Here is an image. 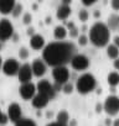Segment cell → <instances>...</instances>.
Returning a JSON list of instances; mask_svg holds the SVG:
<instances>
[{"instance_id":"cell-14","label":"cell","mask_w":119,"mask_h":126,"mask_svg":"<svg viewBox=\"0 0 119 126\" xmlns=\"http://www.w3.org/2000/svg\"><path fill=\"white\" fill-rule=\"evenodd\" d=\"M30 46L35 51H40V49L43 51V48L46 47L45 46V38H43V36H41L39 33H36L35 36H32L30 38Z\"/></svg>"},{"instance_id":"cell-21","label":"cell","mask_w":119,"mask_h":126,"mask_svg":"<svg viewBox=\"0 0 119 126\" xmlns=\"http://www.w3.org/2000/svg\"><path fill=\"white\" fill-rule=\"evenodd\" d=\"M107 56L110 58V59H117L119 58V48L115 47L114 45H108L107 46Z\"/></svg>"},{"instance_id":"cell-27","label":"cell","mask_w":119,"mask_h":126,"mask_svg":"<svg viewBox=\"0 0 119 126\" xmlns=\"http://www.w3.org/2000/svg\"><path fill=\"white\" fill-rule=\"evenodd\" d=\"M73 89H75L73 84H72L71 82H68V83L63 84V89H62V92H63L65 94H72V93H73Z\"/></svg>"},{"instance_id":"cell-13","label":"cell","mask_w":119,"mask_h":126,"mask_svg":"<svg viewBox=\"0 0 119 126\" xmlns=\"http://www.w3.org/2000/svg\"><path fill=\"white\" fill-rule=\"evenodd\" d=\"M31 68H32V73L35 77L40 78L42 77L45 73H46V68H47V64H46V62L41 58H35L34 62H32V64H31Z\"/></svg>"},{"instance_id":"cell-28","label":"cell","mask_w":119,"mask_h":126,"mask_svg":"<svg viewBox=\"0 0 119 126\" xmlns=\"http://www.w3.org/2000/svg\"><path fill=\"white\" fill-rule=\"evenodd\" d=\"M77 40H78V45H79V46H86V45L89 42V37H88L87 35H83V33L79 35V37H78Z\"/></svg>"},{"instance_id":"cell-46","label":"cell","mask_w":119,"mask_h":126,"mask_svg":"<svg viewBox=\"0 0 119 126\" xmlns=\"http://www.w3.org/2000/svg\"><path fill=\"white\" fill-rule=\"evenodd\" d=\"M1 114H3V112H1V110H0V116H1Z\"/></svg>"},{"instance_id":"cell-47","label":"cell","mask_w":119,"mask_h":126,"mask_svg":"<svg viewBox=\"0 0 119 126\" xmlns=\"http://www.w3.org/2000/svg\"><path fill=\"white\" fill-rule=\"evenodd\" d=\"M0 48H1V45H0Z\"/></svg>"},{"instance_id":"cell-6","label":"cell","mask_w":119,"mask_h":126,"mask_svg":"<svg viewBox=\"0 0 119 126\" xmlns=\"http://www.w3.org/2000/svg\"><path fill=\"white\" fill-rule=\"evenodd\" d=\"M52 77L56 83L66 84V83H68V79H70V71L66 66L55 67L52 69Z\"/></svg>"},{"instance_id":"cell-29","label":"cell","mask_w":119,"mask_h":126,"mask_svg":"<svg viewBox=\"0 0 119 126\" xmlns=\"http://www.w3.org/2000/svg\"><path fill=\"white\" fill-rule=\"evenodd\" d=\"M22 22L25 25H30L32 22V15H31V13H25L22 15Z\"/></svg>"},{"instance_id":"cell-16","label":"cell","mask_w":119,"mask_h":126,"mask_svg":"<svg viewBox=\"0 0 119 126\" xmlns=\"http://www.w3.org/2000/svg\"><path fill=\"white\" fill-rule=\"evenodd\" d=\"M15 5L16 3L14 0H0V14H3V15L11 14Z\"/></svg>"},{"instance_id":"cell-17","label":"cell","mask_w":119,"mask_h":126,"mask_svg":"<svg viewBox=\"0 0 119 126\" xmlns=\"http://www.w3.org/2000/svg\"><path fill=\"white\" fill-rule=\"evenodd\" d=\"M71 14H72V9H71V6L61 4V5H60V6L57 8L56 17H57L58 20H66Z\"/></svg>"},{"instance_id":"cell-3","label":"cell","mask_w":119,"mask_h":126,"mask_svg":"<svg viewBox=\"0 0 119 126\" xmlns=\"http://www.w3.org/2000/svg\"><path fill=\"white\" fill-rule=\"evenodd\" d=\"M97 87V79L93 74L91 73H84L81 77H78L77 82H76V90L82 94L86 95L91 92H93Z\"/></svg>"},{"instance_id":"cell-8","label":"cell","mask_w":119,"mask_h":126,"mask_svg":"<svg viewBox=\"0 0 119 126\" xmlns=\"http://www.w3.org/2000/svg\"><path fill=\"white\" fill-rule=\"evenodd\" d=\"M36 89H37V93L39 94H42L45 96H47L50 100L55 98L56 95V92L53 89V84H51L48 80L46 79H42V80H39V83L36 84Z\"/></svg>"},{"instance_id":"cell-18","label":"cell","mask_w":119,"mask_h":126,"mask_svg":"<svg viewBox=\"0 0 119 126\" xmlns=\"http://www.w3.org/2000/svg\"><path fill=\"white\" fill-rule=\"evenodd\" d=\"M67 35H68V30L63 25H57L53 30V37L57 41H63L67 37Z\"/></svg>"},{"instance_id":"cell-43","label":"cell","mask_w":119,"mask_h":126,"mask_svg":"<svg viewBox=\"0 0 119 126\" xmlns=\"http://www.w3.org/2000/svg\"><path fill=\"white\" fill-rule=\"evenodd\" d=\"M112 126H119V119H115L112 124Z\"/></svg>"},{"instance_id":"cell-40","label":"cell","mask_w":119,"mask_h":126,"mask_svg":"<svg viewBox=\"0 0 119 126\" xmlns=\"http://www.w3.org/2000/svg\"><path fill=\"white\" fill-rule=\"evenodd\" d=\"M71 0H62V4L63 5H68V6H71Z\"/></svg>"},{"instance_id":"cell-37","label":"cell","mask_w":119,"mask_h":126,"mask_svg":"<svg viewBox=\"0 0 119 126\" xmlns=\"http://www.w3.org/2000/svg\"><path fill=\"white\" fill-rule=\"evenodd\" d=\"M113 45L119 48V36H115V37L113 38Z\"/></svg>"},{"instance_id":"cell-42","label":"cell","mask_w":119,"mask_h":126,"mask_svg":"<svg viewBox=\"0 0 119 126\" xmlns=\"http://www.w3.org/2000/svg\"><path fill=\"white\" fill-rule=\"evenodd\" d=\"M93 15H94V17H96V19H98V17L100 16V13H99V10H94Z\"/></svg>"},{"instance_id":"cell-5","label":"cell","mask_w":119,"mask_h":126,"mask_svg":"<svg viewBox=\"0 0 119 126\" xmlns=\"http://www.w3.org/2000/svg\"><path fill=\"white\" fill-rule=\"evenodd\" d=\"M70 63H71V67L75 71H78V72L86 71L89 67V59H88V57L84 56V54H81V53L75 54Z\"/></svg>"},{"instance_id":"cell-38","label":"cell","mask_w":119,"mask_h":126,"mask_svg":"<svg viewBox=\"0 0 119 126\" xmlns=\"http://www.w3.org/2000/svg\"><path fill=\"white\" fill-rule=\"evenodd\" d=\"M113 66H114V68H115L117 71H119V58H117V59L114 61V63H113Z\"/></svg>"},{"instance_id":"cell-4","label":"cell","mask_w":119,"mask_h":126,"mask_svg":"<svg viewBox=\"0 0 119 126\" xmlns=\"http://www.w3.org/2000/svg\"><path fill=\"white\" fill-rule=\"evenodd\" d=\"M103 109L109 116H115L119 112V98L117 95L107 96L104 105H103Z\"/></svg>"},{"instance_id":"cell-36","label":"cell","mask_w":119,"mask_h":126,"mask_svg":"<svg viewBox=\"0 0 119 126\" xmlns=\"http://www.w3.org/2000/svg\"><path fill=\"white\" fill-rule=\"evenodd\" d=\"M75 27H76V25H75V22H73V21H67V22H66V29H67L68 31L73 30Z\"/></svg>"},{"instance_id":"cell-11","label":"cell","mask_w":119,"mask_h":126,"mask_svg":"<svg viewBox=\"0 0 119 126\" xmlns=\"http://www.w3.org/2000/svg\"><path fill=\"white\" fill-rule=\"evenodd\" d=\"M34 77V73H32V68H31V64L29 63H25L20 67V71L18 73V78H19V82L21 84H25V83H30L31 79Z\"/></svg>"},{"instance_id":"cell-35","label":"cell","mask_w":119,"mask_h":126,"mask_svg":"<svg viewBox=\"0 0 119 126\" xmlns=\"http://www.w3.org/2000/svg\"><path fill=\"white\" fill-rule=\"evenodd\" d=\"M26 33H27V36H30V37H32V36H35V35H36V33H35V29H34L32 26H29V27H27Z\"/></svg>"},{"instance_id":"cell-25","label":"cell","mask_w":119,"mask_h":126,"mask_svg":"<svg viewBox=\"0 0 119 126\" xmlns=\"http://www.w3.org/2000/svg\"><path fill=\"white\" fill-rule=\"evenodd\" d=\"M29 56H30V51H29L26 47H21V48L19 49V57H20V59L25 61V59L29 58Z\"/></svg>"},{"instance_id":"cell-33","label":"cell","mask_w":119,"mask_h":126,"mask_svg":"<svg viewBox=\"0 0 119 126\" xmlns=\"http://www.w3.org/2000/svg\"><path fill=\"white\" fill-rule=\"evenodd\" d=\"M83 6H92L96 4V0H82Z\"/></svg>"},{"instance_id":"cell-7","label":"cell","mask_w":119,"mask_h":126,"mask_svg":"<svg viewBox=\"0 0 119 126\" xmlns=\"http://www.w3.org/2000/svg\"><path fill=\"white\" fill-rule=\"evenodd\" d=\"M14 35V26L9 19L0 20V41H8Z\"/></svg>"},{"instance_id":"cell-2","label":"cell","mask_w":119,"mask_h":126,"mask_svg":"<svg viewBox=\"0 0 119 126\" xmlns=\"http://www.w3.org/2000/svg\"><path fill=\"white\" fill-rule=\"evenodd\" d=\"M88 37L91 43L94 45L96 47H105L108 46L110 38V30L108 29L107 24L98 21L89 29Z\"/></svg>"},{"instance_id":"cell-9","label":"cell","mask_w":119,"mask_h":126,"mask_svg":"<svg viewBox=\"0 0 119 126\" xmlns=\"http://www.w3.org/2000/svg\"><path fill=\"white\" fill-rule=\"evenodd\" d=\"M20 64L19 62L15 58H8L6 61H4V64H3V73L5 76L13 77V76H18L19 71H20Z\"/></svg>"},{"instance_id":"cell-41","label":"cell","mask_w":119,"mask_h":126,"mask_svg":"<svg viewBox=\"0 0 119 126\" xmlns=\"http://www.w3.org/2000/svg\"><path fill=\"white\" fill-rule=\"evenodd\" d=\"M47 126H65V125H61V124H58V122L56 121V122H51V124H48Z\"/></svg>"},{"instance_id":"cell-10","label":"cell","mask_w":119,"mask_h":126,"mask_svg":"<svg viewBox=\"0 0 119 126\" xmlns=\"http://www.w3.org/2000/svg\"><path fill=\"white\" fill-rule=\"evenodd\" d=\"M37 89H36V85L34 83H25V84H21L20 88H19V94L20 96L24 99V100H32L34 96L37 94L36 93Z\"/></svg>"},{"instance_id":"cell-24","label":"cell","mask_w":119,"mask_h":126,"mask_svg":"<svg viewBox=\"0 0 119 126\" xmlns=\"http://www.w3.org/2000/svg\"><path fill=\"white\" fill-rule=\"evenodd\" d=\"M78 19L82 21V22H86L88 19H89V13L87 11V9H81L78 11Z\"/></svg>"},{"instance_id":"cell-20","label":"cell","mask_w":119,"mask_h":126,"mask_svg":"<svg viewBox=\"0 0 119 126\" xmlns=\"http://www.w3.org/2000/svg\"><path fill=\"white\" fill-rule=\"evenodd\" d=\"M56 120H57L58 124L67 126V124L70 121V115H68V112L66 110H61V111H58V114L56 116Z\"/></svg>"},{"instance_id":"cell-15","label":"cell","mask_w":119,"mask_h":126,"mask_svg":"<svg viewBox=\"0 0 119 126\" xmlns=\"http://www.w3.org/2000/svg\"><path fill=\"white\" fill-rule=\"evenodd\" d=\"M48 101H50V99H48L47 96H45V95H42V94H39V93H37V94L34 96V99L31 100L32 106L36 108V109H43V108H46L47 104H48Z\"/></svg>"},{"instance_id":"cell-1","label":"cell","mask_w":119,"mask_h":126,"mask_svg":"<svg viewBox=\"0 0 119 126\" xmlns=\"http://www.w3.org/2000/svg\"><path fill=\"white\" fill-rule=\"evenodd\" d=\"M76 48L72 42L56 41L48 43L42 51V59L46 64L51 67L65 66L66 63L71 62L73 56L76 54Z\"/></svg>"},{"instance_id":"cell-30","label":"cell","mask_w":119,"mask_h":126,"mask_svg":"<svg viewBox=\"0 0 119 126\" xmlns=\"http://www.w3.org/2000/svg\"><path fill=\"white\" fill-rule=\"evenodd\" d=\"M68 35H70L71 38H78V37H79V31H78L77 27H75L73 30L68 31Z\"/></svg>"},{"instance_id":"cell-22","label":"cell","mask_w":119,"mask_h":126,"mask_svg":"<svg viewBox=\"0 0 119 126\" xmlns=\"http://www.w3.org/2000/svg\"><path fill=\"white\" fill-rule=\"evenodd\" d=\"M107 82H108V84L110 85V87H117L118 84H119V73H117V72H110L109 74H108V77H107Z\"/></svg>"},{"instance_id":"cell-31","label":"cell","mask_w":119,"mask_h":126,"mask_svg":"<svg viewBox=\"0 0 119 126\" xmlns=\"http://www.w3.org/2000/svg\"><path fill=\"white\" fill-rule=\"evenodd\" d=\"M8 121H9L8 114H1V116H0V126H4Z\"/></svg>"},{"instance_id":"cell-34","label":"cell","mask_w":119,"mask_h":126,"mask_svg":"<svg viewBox=\"0 0 119 126\" xmlns=\"http://www.w3.org/2000/svg\"><path fill=\"white\" fill-rule=\"evenodd\" d=\"M53 89H55V92H61V90L63 89V84H61V83H56V82H55V84H53Z\"/></svg>"},{"instance_id":"cell-12","label":"cell","mask_w":119,"mask_h":126,"mask_svg":"<svg viewBox=\"0 0 119 126\" xmlns=\"http://www.w3.org/2000/svg\"><path fill=\"white\" fill-rule=\"evenodd\" d=\"M8 116H9V120L13 121V122H18L19 120L22 119V110H21V106L18 104V103H11L9 106H8Z\"/></svg>"},{"instance_id":"cell-23","label":"cell","mask_w":119,"mask_h":126,"mask_svg":"<svg viewBox=\"0 0 119 126\" xmlns=\"http://www.w3.org/2000/svg\"><path fill=\"white\" fill-rule=\"evenodd\" d=\"M15 126H37V125H36V122L34 120L27 119V117H22L21 120H19L15 124Z\"/></svg>"},{"instance_id":"cell-32","label":"cell","mask_w":119,"mask_h":126,"mask_svg":"<svg viewBox=\"0 0 119 126\" xmlns=\"http://www.w3.org/2000/svg\"><path fill=\"white\" fill-rule=\"evenodd\" d=\"M110 6L113 10L118 11L119 10V0H113V1H110Z\"/></svg>"},{"instance_id":"cell-39","label":"cell","mask_w":119,"mask_h":126,"mask_svg":"<svg viewBox=\"0 0 119 126\" xmlns=\"http://www.w3.org/2000/svg\"><path fill=\"white\" fill-rule=\"evenodd\" d=\"M102 110H104V109H103V106H102L100 104H97V106H96V111H97V112L99 114V112H100Z\"/></svg>"},{"instance_id":"cell-26","label":"cell","mask_w":119,"mask_h":126,"mask_svg":"<svg viewBox=\"0 0 119 126\" xmlns=\"http://www.w3.org/2000/svg\"><path fill=\"white\" fill-rule=\"evenodd\" d=\"M22 9H24V8H22V5L16 3V5H15V8H14V10H13L11 15H13L14 17H19V16L21 15V13H22Z\"/></svg>"},{"instance_id":"cell-45","label":"cell","mask_w":119,"mask_h":126,"mask_svg":"<svg viewBox=\"0 0 119 126\" xmlns=\"http://www.w3.org/2000/svg\"><path fill=\"white\" fill-rule=\"evenodd\" d=\"M51 21H52V19H51L50 16H47V17H46V24H50Z\"/></svg>"},{"instance_id":"cell-19","label":"cell","mask_w":119,"mask_h":126,"mask_svg":"<svg viewBox=\"0 0 119 126\" xmlns=\"http://www.w3.org/2000/svg\"><path fill=\"white\" fill-rule=\"evenodd\" d=\"M107 26L109 30H119V15L117 14H112L108 16V20H107Z\"/></svg>"},{"instance_id":"cell-44","label":"cell","mask_w":119,"mask_h":126,"mask_svg":"<svg viewBox=\"0 0 119 126\" xmlns=\"http://www.w3.org/2000/svg\"><path fill=\"white\" fill-rule=\"evenodd\" d=\"M3 64H4V61H3V57L0 56V69H3Z\"/></svg>"}]
</instances>
